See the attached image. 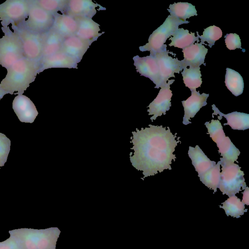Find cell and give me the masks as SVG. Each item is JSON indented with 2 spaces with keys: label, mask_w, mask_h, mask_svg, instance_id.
Here are the masks:
<instances>
[{
  "label": "cell",
  "mask_w": 249,
  "mask_h": 249,
  "mask_svg": "<svg viewBox=\"0 0 249 249\" xmlns=\"http://www.w3.org/2000/svg\"><path fill=\"white\" fill-rule=\"evenodd\" d=\"M225 42L227 48L230 50L241 49V39L239 35L236 33L227 34L225 36Z\"/></svg>",
  "instance_id": "cell-35"
},
{
  "label": "cell",
  "mask_w": 249,
  "mask_h": 249,
  "mask_svg": "<svg viewBox=\"0 0 249 249\" xmlns=\"http://www.w3.org/2000/svg\"><path fill=\"white\" fill-rule=\"evenodd\" d=\"M205 125L208 129V133L213 141L216 143L225 136L223 126L218 120H212L211 123L206 122Z\"/></svg>",
  "instance_id": "cell-33"
},
{
  "label": "cell",
  "mask_w": 249,
  "mask_h": 249,
  "mask_svg": "<svg viewBox=\"0 0 249 249\" xmlns=\"http://www.w3.org/2000/svg\"><path fill=\"white\" fill-rule=\"evenodd\" d=\"M74 18L77 23V30L75 35L81 39L91 44L104 33H100V25L92 18L78 17Z\"/></svg>",
  "instance_id": "cell-16"
},
{
  "label": "cell",
  "mask_w": 249,
  "mask_h": 249,
  "mask_svg": "<svg viewBox=\"0 0 249 249\" xmlns=\"http://www.w3.org/2000/svg\"><path fill=\"white\" fill-rule=\"evenodd\" d=\"M133 59L137 71L141 75L149 78L156 85L155 88L159 89V69L155 56L151 54L142 57L136 55L133 57Z\"/></svg>",
  "instance_id": "cell-12"
},
{
  "label": "cell",
  "mask_w": 249,
  "mask_h": 249,
  "mask_svg": "<svg viewBox=\"0 0 249 249\" xmlns=\"http://www.w3.org/2000/svg\"><path fill=\"white\" fill-rule=\"evenodd\" d=\"M188 154L198 177L216 165V162L211 160L198 145L195 147L189 146Z\"/></svg>",
  "instance_id": "cell-22"
},
{
  "label": "cell",
  "mask_w": 249,
  "mask_h": 249,
  "mask_svg": "<svg viewBox=\"0 0 249 249\" xmlns=\"http://www.w3.org/2000/svg\"><path fill=\"white\" fill-rule=\"evenodd\" d=\"M220 161L217 164L199 176L200 180L206 186L217 192L220 178Z\"/></svg>",
  "instance_id": "cell-30"
},
{
  "label": "cell",
  "mask_w": 249,
  "mask_h": 249,
  "mask_svg": "<svg viewBox=\"0 0 249 249\" xmlns=\"http://www.w3.org/2000/svg\"><path fill=\"white\" fill-rule=\"evenodd\" d=\"M36 3L46 11L54 15L65 13L68 0H35Z\"/></svg>",
  "instance_id": "cell-31"
},
{
  "label": "cell",
  "mask_w": 249,
  "mask_h": 249,
  "mask_svg": "<svg viewBox=\"0 0 249 249\" xmlns=\"http://www.w3.org/2000/svg\"><path fill=\"white\" fill-rule=\"evenodd\" d=\"M219 207L225 210L227 216L230 215L236 218H239L245 212H247L245 204L235 195L229 197L222 203V206Z\"/></svg>",
  "instance_id": "cell-29"
},
{
  "label": "cell",
  "mask_w": 249,
  "mask_h": 249,
  "mask_svg": "<svg viewBox=\"0 0 249 249\" xmlns=\"http://www.w3.org/2000/svg\"><path fill=\"white\" fill-rule=\"evenodd\" d=\"M39 72L50 68H77L78 61L61 51L40 60Z\"/></svg>",
  "instance_id": "cell-19"
},
{
  "label": "cell",
  "mask_w": 249,
  "mask_h": 249,
  "mask_svg": "<svg viewBox=\"0 0 249 249\" xmlns=\"http://www.w3.org/2000/svg\"><path fill=\"white\" fill-rule=\"evenodd\" d=\"M102 6L90 0H68L65 14L73 17H85L92 18L96 14V8Z\"/></svg>",
  "instance_id": "cell-15"
},
{
  "label": "cell",
  "mask_w": 249,
  "mask_h": 249,
  "mask_svg": "<svg viewBox=\"0 0 249 249\" xmlns=\"http://www.w3.org/2000/svg\"><path fill=\"white\" fill-rule=\"evenodd\" d=\"M39 61L24 57L7 70L5 77L0 82L2 89L6 94H22L40 73Z\"/></svg>",
  "instance_id": "cell-2"
},
{
  "label": "cell",
  "mask_w": 249,
  "mask_h": 249,
  "mask_svg": "<svg viewBox=\"0 0 249 249\" xmlns=\"http://www.w3.org/2000/svg\"><path fill=\"white\" fill-rule=\"evenodd\" d=\"M90 45L89 42L73 35L63 38L61 51L79 63Z\"/></svg>",
  "instance_id": "cell-18"
},
{
  "label": "cell",
  "mask_w": 249,
  "mask_h": 249,
  "mask_svg": "<svg viewBox=\"0 0 249 249\" xmlns=\"http://www.w3.org/2000/svg\"><path fill=\"white\" fill-rule=\"evenodd\" d=\"M225 83L228 89L235 96L242 94L244 84L242 76L237 71L227 68Z\"/></svg>",
  "instance_id": "cell-26"
},
{
  "label": "cell",
  "mask_w": 249,
  "mask_h": 249,
  "mask_svg": "<svg viewBox=\"0 0 249 249\" xmlns=\"http://www.w3.org/2000/svg\"><path fill=\"white\" fill-rule=\"evenodd\" d=\"M29 4L27 0H7L0 4V20L3 27L17 25L28 18Z\"/></svg>",
  "instance_id": "cell-9"
},
{
  "label": "cell",
  "mask_w": 249,
  "mask_h": 249,
  "mask_svg": "<svg viewBox=\"0 0 249 249\" xmlns=\"http://www.w3.org/2000/svg\"><path fill=\"white\" fill-rule=\"evenodd\" d=\"M167 10L170 15L183 21L191 17L197 16L195 6L188 2L174 3L170 4Z\"/></svg>",
  "instance_id": "cell-27"
},
{
  "label": "cell",
  "mask_w": 249,
  "mask_h": 249,
  "mask_svg": "<svg viewBox=\"0 0 249 249\" xmlns=\"http://www.w3.org/2000/svg\"><path fill=\"white\" fill-rule=\"evenodd\" d=\"M171 41L170 46H174L184 49L195 43V41H199L198 36H196L194 33H189L188 30L183 28L178 29L172 37L169 39Z\"/></svg>",
  "instance_id": "cell-25"
},
{
  "label": "cell",
  "mask_w": 249,
  "mask_h": 249,
  "mask_svg": "<svg viewBox=\"0 0 249 249\" xmlns=\"http://www.w3.org/2000/svg\"><path fill=\"white\" fill-rule=\"evenodd\" d=\"M29 10L27 19L22 22L29 30L36 34L47 33L54 22L53 15L42 9L35 0H28Z\"/></svg>",
  "instance_id": "cell-8"
},
{
  "label": "cell",
  "mask_w": 249,
  "mask_h": 249,
  "mask_svg": "<svg viewBox=\"0 0 249 249\" xmlns=\"http://www.w3.org/2000/svg\"><path fill=\"white\" fill-rule=\"evenodd\" d=\"M212 109L213 115L218 116V120L222 119V117H224L227 121V123H224V125H229L232 129L245 130L249 128V114L243 112L233 111L231 113L225 114L219 111L215 105L213 104Z\"/></svg>",
  "instance_id": "cell-21"
},
{
  "label": "cell",
  "mask_w": 249,
  "mask_h": 249,
  "mask_svg": "<svg viewBox=\"0 0 249 249\" xmlns=\"http://www.w3.org/2000/svg\"><path fill=\"white\" fill-rule=\"evenodd\" d=\"M19 249H55L60 231L57 228L45 229L21 228L10 231Z\"/></svg>",
  "instance_id": "cell-3"
},
{
  "label": "cell",
  "mask_w": 249,
  "mask_h": 249,
  "mask_svg": "<svg viewBox=\"0 0 249 249\" xmlns=\"http://www.w3.org/2000/svg\"><path fill=\"white\" fill-rule=\"evenodd\" d=\"M189 22L169 15L164 22L150 35L148 43L140 46L139 50L141 52L149 51L150 54L153 56L157 52L166 48L167 45L164 43L179 28V25Z\"/></svg>",
  "instance_id": "cell-4"
},
{
  "label": "cell",
  "mask_w": 249,
  "mask_h": 249,
  "mask_svg": "<svg viewBox=\"0 0 249 249\" xmlns=\"http://www.w3.org/2000/svg\"><path fill=\"white\" fill-rule=\"evenodd\" d=\"M10 148V141L5 135H0V168L6 161Z\"/></svg>",
  "instance_id": "cell-34"
},
{
  "label": "cell",
  "mask_w": 249,
  "mask_h": 249,
  "mask_svg": "<svg viewBox=\"0 0 249 249\" xmlns=\"http://www.w3.org/2000/svg\"><path fill=\"white\" fill-rule=\"evenodd\" d=\"M222 166L220 178L218 186L223 195L229 197L235 195L246 188L244 178V173L241 167L234 163L225 162L220 160Z\"/></svg>",
  "instance_id": "cell-6"
},
{
  "label": "cell",
  "mask_w": 249,
  "mask_h": 249,
  "mask_svg": "<svg viewBox=\"0 0 249 249\" xmlns=\"http://www.w3.org/2000/svg\"><path fill=\"white\" fill-rule=\"evenodd\" d=\"M12 28L21 40L25 57L40 61L42 56L46 33H35L26 28L22 22L12 25Z\"/></svg>",
  "instance_id": "cell-7"
},
{
  "label": "cell",
  "mask_w": 249,
  "mask_h": 249,
  "mask_svg": "<svg viewBox=\"0 0 249 249\" xmlns=\"http://www.w3.org/2000/svg\"><path fill=\"white\" fill-rule=\"evenodd\" d=\"M13 109L20 121L32 123L38 115L36 107L26 96L18 95L13 101Z\"/></svg>",
  "instance_id": "cell-13"
},
{
  "label": "cell",
  "mask_w": 249,
  "mask_h": 249,
  "mask_svg": "<svg viewBox=\"0 0 249 249\" xmlns=\"http://www.w3.org/2000/svg\"><path fill=\"white\" fill-rule=\"evenodd\" d=\"M1 133H0V135Z\"/></svg>",
  "instance_id": "cell-39"
},
{
  "label": "cell",
  "mask_w": 249,
  "mask_h": 249,
  "mask_svg": "<svg viewBox=\"0 0 249 249\" xmlns=\"http://www.w3.org/2000/svg\"><path fill=\"white\" fill-rule=\"evenodd\" d=\"M148 126L132 132L131 141L134 152L130 155V161L137 170L142 171V179L172 169V160L176 159L173 152L179 142L169 127Z\"/></svg>",
  "instance_id": "cell-1"
},
{
  "label": "cell",
  "mask_w": 249,
  "mask_h": 249,
  "mask_svg": "<svg viewBox=\"0 0 249 249\" xmlns=\"http://www.w3.org/2000/svg\"><path fill=\"white\" fill-rule=\"evenodd\" d=\"M191 95L186 100L181 101L184 107V115L183 118V124L187 125L191 123V118L195 117L200 109L207 105V100L209 94L203 93L196 90L191 91Z\"/></svg>",
  "instance_id": "cell-14"
},
{
  "label": "cell",
  "mask_w": 249,
  "mask_h": 249,
  "mask_svg": "<svg viewBox=\"0 0 249 249\" xmlns=\"http://www.w3.org/2000/svg\"><path fill=\"white\" fill-rule=\"evenodd\" d=\"M4 35L0 39V65L8 69L13 64L25 57L20 38L9 27H2Z\"/></svg>",
  "instance_id": "cell-5"
},
{
  "label": "cell",
  "mask_w": 249,
  "mask_h": 249,
  "mask_svg": "<svg viewBox=\"0 0 249 249\" xmlns=\"http://www.w3.org/2000/svg\"><path fill=\"white\" fill-rule=\"evenodd\" d=\"M208 49L200 43H196L182 49L184 59L181 61L183 68L199 67L204 64ZM183 68V69H184Z\"/></svg>",
  "instance_id": "cell-17"
},
{
  "label": "cell",
  "mask_w": 249,
  "mask_h": 249,
  "mask_svg": "<svg viewBox=\"0 0 249 249\" xmlns=\"http://www.w3.org/2000/svg\"><path fill=\"white\" fill-rule=\"evenodd\" d=\"M169 53L165 48L157 52L153 55L157 60L159 69V88L164 85L169 78L175 77V73H179L184 68L181 61L169 56Z\"/></svg>",
  "instance_id": "cell-10"
},
{
  "label": "cell",
  "mask_w": 249,
  "mask_h": 249,
  "mask_svg": "<svg viewBox=\"0 0 249 249\" xmlns=\"http://www.w3.org/2000/svg\"><path fill=\"white\" fill-rule=\"evenodd\" d=\"M243 199L242 202L247 205H249V189L248 187H246L244 191L243 192Z\"/></svg>",
  "instance_id": "cell-37"
},
{
  "label": "cell",
  "mask_w": 249,
  "mask_h": 249,
  "mask_svg": "<svg viewBox=\"0 0 249 249\" xmlns=\"http://www.w3.org/2000/svg\"><path fill=\"white\" fill-rule=\"evenodd\" d=\"M0 249H19V248L15 240L10 236L5 241L0 242Z\"/></svg>",
  "instance_id": "cell-36"
},
{
  "label": "cell",
  "mask_w": 249,
  "mask_h": 249,
  "mask_svg": "<svg viewBox=\"0 0 249 249\" xmlns=\"http://www.w3.org/2000/svg\"><path fill=\"white\" fill-rule=\"evenodd\" d=\"M63 40V38L51 28L46 33L41 59L61 51Z\"/></svg>",
  "instance_id": "cell-23"
},
{
  "label": "cell",
  "mask_w": 249,
  "mask_h": 249,
  "mask_svg": "<svg viewBox=\"0 0 249 249\" xmlns=\"http://www.w3.org/2000/svg\"><path fill=\"white\" fill-rule=\"evenodd\" d=\"M196 34L197 36L200 39V43L203 45L205 44V42H207L210 48H212L215 41L222 36L221 29L215 25L210 26L205 29L202 36H199L197 32Z\"/></svg>",
  "instance_id": "cell-32"
},
{
  "label": "cell",
  "mask_w": 249,
  "mask_h": 249,
  "mask_svg": "<svg viewBox=\"0 0 249 249\" xmlns=\"http://www.w3.org/2000/svg\"><path fill=\"white\" fill-rule=\"evenodd\" d=\"M200 67L185 68L181 72L183 82L191 91L200 87L202 83Z\"/></svg>",
  "instance_id": "cell-28"
},
{
  "label": "cell",
  "mask_w": 249,
  "mask_h": 249,
  "mask_svg": "<svg viewBox=\"0 0 249 249\" xmlns=\"http://www.w3.org/2000/svg\"><path fill=\"white\" fill-rule=\"evenodd\" d=\"M53 15L54 22L52 29L63 38L75 35L77 23L74 17L65 13H56Z\"/></svg>",
  "instance_id": "cell-20"
},
{
  "label": "cell",
  "mask_w": 249,
  "mask_h": 249,
  "mask_svg": "<svg viewBox=\"0 0 249 249\" xmlns=\"http://www.w3.org/2000/svg\"><path fill=\"white\" fill-rule=\"evenodd\" d=\"M216 144L218 148V152L222 157L220 159L221 161L230 163L237 162L238 157L240 152L231 142L229 137L225 136Z\"/></svg>",
  "instance_id": "cell-24"
},
{
  "label": "cell",
  "mask_w": 249,
  "mask_h": 249,
  "mask_svg": "<svg viewBox=\"0 0 249 249\" xmlns=\"http://www.w3.org/2000/svg\"><path fill=\"white\" fill-rule=\"evenodd\" d=\"M174 81V79L168 80V82L161 87L156 98L147 107L149 108L147 109L148 115H153L150 118L152 121L163 114L165 115L166 111L170 109L171 106V97L173 95L172 91L170 89V85Z\"/></svg>",
  "instance_id": "cell-11"
},
{
  "label": "cell",
  "mask_w": 249,
  "mask_h": 249,
  "mask_svg": "<svg viewBox=\"0 0 249 249\" xmlns=\"http://www.w3.org/2000/svg\"><path fill=\"white\" fill-rule=\"evenodd\" d=\"M5 94L6 93L2 89L0 83V100Z\"/></svg>",
  "instance_id": "cell-38"
}]
</instances>
